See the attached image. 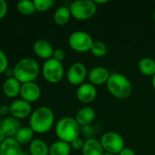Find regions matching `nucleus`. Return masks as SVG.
<instances>
[{
  "label": "nucleus",
  "mask_w": 155,
  "mask_h": 155,
  "mask_svg": "<svg viewBox=\"0 0 155 155\" xmlns=\"http://www.w3.org/2000/svg\"><path fill=\"white\" fill-rule=\"evenodd\" d=\"M54 124V114L48 106H40L32 112L29 118V127L35 134H43L51 130Z\"/></svg>",
  "instance_id": "nucleus-1"
},
{
  "label": "nucleus",
  "mask_w": 155,
  "mask_h": 155,
  "mask_svg": "<svg viewBox=\"0 0 155 155\" xmlns=\"http://www.w3.org/2000/svg\"><path fill=\"white\" fill-rule=\"evenodd\" d=\"M14 77L22 84L35 82L40 73V66L34 58L25 57L19 60L13 68Z\"/></svg>",
  "instance_id": "nucleus-2"
},
{
  "label": "nucleus",
  "mask_w": 155,
  "mask_h": 155,
  "mask_svg": "<svg viewBox=\"0 0 155 155\" xmlns=\"http://www.w3.org/2000/svg\"><path fill=\"white\" fill-rule=\"evenodd\" d=\"M109 93L115 98L125 99L129 97L133 92L131 81L123 74L113 73L106 83Z\"/></svg>",
  "instance_id": "nucleus-3"
},
{
  "label": "nucleus",
  "mask_w": 155,
  "mask_h": 155,
  "mask_svg": "<svg viewBox=\"0 0 155 155\" xmlns=\"http://www.w3.org/2000/svg\"><path fill=\"white\" fill-rule=\"evenodd\" d=\"M54 131L60 141L71 143L74 139L79 137L81 126L77 124L74 118L65 116L57 122Z\"/></svg>",
  "instance_id": "nucleus-4"
},
{
  "label": "nucleus",
  "mask_w": 155,
  "mask_h": 155,
  "mask_svg": "<svg viewBox=\"0 0 155 155\" xmlns=\"http://www.w3.org/2000/svg\"><path fill=\"white\" fill-rule=\"evenodd\" d=\"M71 15L76 20H87L97 12V5L92 0H76L69 6Z\"/></svg>",
  "instance_id": "nucleus-5"
},
{
  "label": "nucleus",
  "mask_w": 155,
  "mask_h": 155,
  "mask_svg": "<svg viewBox=\"0 0 155 155\" xmlns=\"http://www.w3.org/2000/svg\"><path fill=\"white\" fill-rule=\"evenodd\" d=\"M41 71L44 79L49 84H57L61 82L64 75V68L62 62L54 58L45 60Z\"/></svg>",
  "instance_id": "nucleus-6"
},
{
  "label": "nucleus",
  "mask_w": 155,
  "mask_h": 155,
  "mask_svg": "<svg viewBox=\"0 0 155 155\" xmlns=\"http://www.w3.org/2000/svg\"><path fill=\"white\" fill-rule=\"evenodd\" d=\"M69 46L77 53H86L91 50L94 40L90 34L84 31H74L68 38Z\"/></svg>",
  "instance_id": "nucleus-7"
},
{
  "label": "nucleus",
  "mask_w": 155,
  "mask_h": 155,
  "mask_svg": "<svg viewBox=\"0 0 155 155\" xmlns=\"http://www.w3.org/2000/svg\"><path fill=\"white\" fill-rule=\"evenodd\" d=\"M100 143L104 150V152L111 153L114 154H118L125 145L124 137L116 132H106L104 133L101 139Z\"/></svg>",
  "instance_id": "nucleus-8"
},
{
  "label": "nucleus",
  "mask_w": 155,
  "mask_h": 155,
  "mask_svg": "<svg viewBox=\"0 0 155 155\" xmlns=\"http://www.w3.org/2000/svg\"><path fill=\"white\" fill-rule=\"evenodd\" d=\"M87 75L88 73L86 66L81 62H76L71 64L66 72V79L68 83L73 85L79 86L83 84Z\"/></svg>",
  "instance_id": "nucleus-9"
},
{
  "label": "nucleus",
  "mask_w": 155,
  "mask_h": 155,
  "mask_svg": "<svg viewBox=\"0 0 155 155\" xmlns=\"http://www.w3.org/2000/svg\"><path fill=\"white\" fill-rule=\"evenodd\" d=\"M41 88L35 82H30L21 84L20 94L21 99L32 104L39 100L41 96Z\"/></svg>",
  "instance_id": "nucleus-10"
},
{
  "label": "nucleus",
  "mask_w": 155,
  "mask_h": 155,
  "mask_svg": "<svg viewBox=\"0 0 155 155\" xmlns=\"http://www.w3.org/2000/svg\"><path fill=\"white\" fill-rule=\"evenodd\" d=\"M10 106V115L15 117V119L22 120L27 117H30L32 114V106L31 104L18 99L11 103Z\"/></svg>",
  "instance_id": "nucleus-11"
},
{
  "label": "nucleus",
  "mask_w": 155,
  "mask_h": 155,
  "mask_svg": "<svg viewBox=\"0 0 155 155\" xmlns=\"http://www.w3.org/2000/svg\"><path fill=\"white\" fill-rule=\"evenodd\" d=\"M97 96V89L95 85L90 83H84L79 85L76 90V97L82 104H90Z\"/></svg>",
  "instance_id": "nucleus-12"
},
{
  "label": "nucleus",
  "mask_w": 155,
  "mask_h": 155,
  "mask_svg": "<svg viewBox=\"0 0 155 155\" xmlns=\"http://www.w3.org/2000/svg\"><path fill=\"white\" fill-rule=\"evenodd\" d=\"M54 48L51 43L45 39H38L33 44V51L38 57L48 60L53 57Z\"/></svg>",
  "instance_id": "nucleus-13"
},
{
  "label": "nucleus",
  "mask_w": 155,
  "mask_h": 155,
  "mask_svg": "<svg viewBox=\"0 0 155 155\" xmlns=\"http://www.w3.org/2000/svg\"><path fill=\"white\" fill-rule=\"evenodd\" d=\"M110 74H111L107 68L104 66H96L90 70L87 77L90 84L94 85H101L107 83Z\"/></svg>",
  "instance_id": "nucleus-14"
},
{
  "label": "nucleus",
  "mask_w": 155,
  "mask_h": 155,
  "mask_svg": "<svg viewBox=\"0 0 155 155\" xmlns=\"http://www.w3.org/2000/svg\"><path fill=\"white\" fill-rule=\"evenodd\" d=\"M21 127L22 126L19 120L15 119L13 116H7L3 118L0 125V129L3 131L6 138H15Z\"/></svg>",
  "instance_id": "nucleus-15"
},
{
  "label": "nucleus",
  "mask_w": 155,
  "mask_h": 155,
  "mask_svg": "<svg viewBox=\"0 0 155 155\" xmlns=\"http://www.w3.org/2000/svg\"><path fill=\"white\" fill-rule=\"evenodd\" d=\"M96 113L94 108L90 106H84L81 108L75 114V121L81 127L88 126L95 119Z\"/></svg>",
  "instance_id": "nucleus-16"
},
{
  "label": "nucleus",
  "mask_w": 155,
  "mask_h": 155,
  "mask_svg": "<svg viewBox=\"0 0 155 155\" xmlns=\"http://www.w3.org/2000/svg\"><path fill=\"white\" fill-rule=\"evenodd\" d=\"M21 89V83L17 81L15 77L6 78L3 83L2 90L4 94L8 98H15L19 95Z\"/></svg>",
  "instance_id": "nucleus-17"
},
{
  "label": "nucleus",
  "mask_w": 155,
  "mask_h": 155,
  "mask_svg": "<svg viewBox=\"0 0 155 155\" xmlns=\"http://www.w3.org/2000/svg\"><path fill=\"white\" fill-rule=\"evenodd\" d=\"M23 149L15 138H6L0 145V155H22Z\"/></svg>",
  "instance_id": "nucleus-18"
},
{
  "label": "nucleus",
  "mask_w": 155,
  "mask_h": 155,
  "mask_svg": "<svg viewBox=\"0 0 155 155\" xmlns=\"http://www.w3.org/2000/svg\"><path fill=\"white\" fill-rule=\"evenodd\" d=\"M104 150L100 143V140L89 138L84 141V145L82 150L83 155H103Z\"/></svg>",
  "instance_id": "nucleus-19"
},
{
  "label": "nucleus",
  "mask_w": 155,
  "mask_h": 155,
  "mask_svg": "<svg viewBox=\"0 0 155 155\" xmlns=\"http://www.w3.org/2000/svg\"><path fill=\"white\" fill-rule=\"evenodd\" d=\"M72 17L70 9L66 5L59 6L54 13V22L58 25H64L68 24Z\"/></svg>",
  "instance_id": "nucleus-20"
},
{
  "label": "nucleus",
  "mask_w": 155,
  "mask_h": 155,
  "mask_svg": "<svg viewBox=\"0 0 155 155\" xmlns=\"http://www.w3.org/2000/svg\"><path fill=\"white\" fill-rule=\"evenodd\" d=\"M28 153L30 155H49V146L41 139H34L29 144Z\"/></svg>",
  "instance_id": "nucleus-21"
},
{
  "label": "nucleus",
  "mask_w": 155,
  "mask_h": 155,
  "mask_svg": "<svg viewBox=\"0 0 155 155\" xmlns=\"http://www.w3.org/2000/svg\"><path fill=\"white\" fill-rule=\"evenodd\" d=\"M139 71L146 76H153L155 74V60L151 57H143L138 63Z\"/></svg>",
  "instance_id": "nucleus-22"
},
{
  "label": "nucleus",
  "mask_w": 155,
  "mask_h": 155,
  "mask_svg": "<svg viewBox=\"0 0 155 155\" xmlns=\"http://www.w3.org/2000/svg\"><path fill=\"white\" fill-rule=\"evenodd\" d=\"M71 149L70 143L58 140L49 146V155H69Z\"/></svg>",
  "instance_id": "nucleus-23"
},
{
  "label": "nucleus",
  "mask_w": 155,
  "mask_h": 155,
  "mask_svg": "<svg viewBox=\"0 0 155 155\" xmlns=\"http://www.w3.org/2000/svg\"><path fill=\"white\" fill-rule=\"evenodd\" d=\"M34 131L29 126H23L17 132L15 139L20 145H25L28 143L30 144V143L34 140Z\"/></svg>",
  "instance_id": "nucleus-24"
},
{
  "label": "nucleus",
  "mask_w": 155,
  "mask_h": 155,
  "mask_svg": "<svg viewBox=\"0 0 155 155\" xmlns=\"http://www.w3.org/2000/svg\"><path fill=\"white\" fill-rule=\"evenodd\" d=\"M16 9L23 15H31L36 11L35 3L31 0L19 1L16 5Z\"/></svg>",
  "instance_id": "nucleus-25"
},
{
  "label": "nucleus",
  "mask_w": 155,
  "mask_h": 155,
  "mask_svg": "<svg viewBox=\"0 0 155 155\" xmlns=\"http://www.w3.org/2000/svg\"><path fill=\"white\" fill-rule=\"evenodd\" d=\"M107 46L102 41H94L90 52L96 57H104L107 54Z\"/></svg>",
  "instance_id": "nucleus-26"
},
{
  "label": "nucleus",
  "mask_w": 155,
  "mask_h": 155,
  "mask_svg": "<svg viewBox=\"0 0 155 155\" xmlns=\"http://www.w3.org/2000/svg\"><path fill=\"white\" fill-rule=\"evenodd\" d=\"M35 9L39 12H45L54 5V0H34Z\"/></svg>",
  "instance_id": "nucleus-27"
},
{
  "label": "nucleus",
  "mask_w": 155,
  "mask_h": 155,
  "mask_svg": "<svg viewBox=\"0 0 155 155\" xmlns=\"http://www.w3.org/2000/svg\"><path fill=\"white\" fill-rule=\"evenodd\" d=\"M8 68V58L5 52L0 48V74H5Z\"/></svg>",
  "instance_id": "nucleus-28"
},
{
  "label": "nucleus",
  "mask_w": 155,
  "mask_h": 155,
  "mask_svg": "<svg viewBox=\"0 0 155 155\" xmlns=\"http://www.w3.org/2000/svg\"><path fill=\"white\" fill-rule=\"evenodd\" d=\"M71 148L75 150V151H82L83 150V147L84 145V141L80 138V137H77L76 139H74L71 143Z\"/></svg>",
  "instance_id": "nucleus-29"
},
{
  "label": "nucleus",
  "mask_w": 155,
  "mask_h": 155,
  "mask_svg": "<svg viewBox=\"0 0 155 155\" xmlns=\"http://www.w3.org/2000/svg\"><path fill=\"white\" fill-rule=\"evenodd\" d=\"M65 57V53L64 51V49L62 48H56L54 50V54H53V57L54 59L59 61V62H62Z\"/></svg>",
  "instance_id": "nucleus-30"
},
{
  "label": "nucleus",
  "mask_w": 155,
  "mask_h": 155,
  "mask_svg": "<svg viewBox=\"0 0 155 155\" xmlns=\"http://www.w3.org/2000/svg\"><path fill=\"white\" fill-rule=\"evenodd\" d=\"M7 10H8V5H7L6 1L0 0V20L3 19L6 15Z\"/></svg>",
  "instance_id": "nucleus-31"
},
{
  "label": "nucleus",
  "mask_w": 155,
  "mask_h": 155,
  "mask_svg": "<svg viewBox=\"0 0 155 155\" xmlns=\"http://www.w3.org/2000/svg\"><path fill=\"white\" fill-rule=\"evenodd\" d=\"M9 114H10V106L6 105V104L1 105L0 106V115L4 116V118H5V117H7Z\"/></svg>",
  "instance_id": "nucleus-32"
},
{
  "label": "nucleus",
  "mask_w": 155,
  "mask_h": 155,
  "mask_svg": "<svg viewBox=\"0 0 155 155\" xmlns=\"http://www.w3.org/2000/svg\"><path fill=\"white\" fill-rule=\"evenodd\" d=\"M118 155H136L135 153V152L133 150V149H131V148H124L119 153Z\"/></svg>",
  "instance_id": "nucleus-33"
},
{
  "label": "nucleus",
  "mask_w": 155,
  "mask_h": 155,
  "mask_svg": "<svg viewBox=\"0 0 155 155\" xmlns=\"http://www.w3.org/2000/svg\"><path fill=\"white\" fill-rule=\"evenodd\" d=\"M5 74L7 76V78L14 77V70H13V69H11V68H7V70L5 72Z\"/></svg>",
  "instance_id": "nucleus-34"
},
{
  "label": "nucleus",
  "mask_w": 155,
  "mask_h": 155,
  "mask_svg": "<svg viewBox=\"0 0 155 155\" xmlns=\"http://www.w3.org/2000/svg\"><path fill=\"white\" fill-rule=\"evenodd\" d=\"M5 139H6V136L5 135V134L3 133V131L0 129V145L5 142Z\"/></svg>",
  "instance_id": "nucleus-35"
},
{
  "label": "nucleus",
  "mask_w": 155,
  "mask_h": 155,
  "mask_svg": "<svg viewBox=\"0 0 155 155\" xmlns=\"http://www.w3.org/2000/svg\"><path fill=\"white\" fill-rule=\"evenodd\" d=\"M108 0H94V3L98 5H103V4H106L108 3Z\"/></svg>",
  "instance_id": "nucleus-36"
},
{
  "label": "nucleus",
  "mask_w": 155,
  "mask_h": 155,
  "mask_svg": "<svg viewBox=\"0 0 155 155\" xmlns=\"http://www.w3.org/2000/svg\"><path fill=\"white\" fill-rule=\"evenodd\" d=\"M152 85H153V89L155 90V74L152 77Z\"/></svg>",
  "instance_id": "nucleus-37"
},
{
  "label": "nucleus",
  "mask_w": 155,
  "mask_h": 155,
  "mask_svg": "<svg viewBox=\"0 0 155 155\" xmlns=\"http://www.w3.org/2000/svg\"><path fill=\"white\" fill-rule=\"evenodd\" d=\"M22 155H30V153H29L28 152H26V151H23Z\"/></svg>",
  "instance_id": "nucleus-38"
},
{
  "label": "nucleus",
  "mask_w": 155,
  "mask_h": 155,
  "mask_svg": "<svg viewBox=\"0 0 155 155\" xmlns=\"http://www.w3.org/2000/svg\"><path fill=\"white\" fill-rule=\"evenodd\" d=\"M103 155H115V154H114V153H107V152H104V154Z\"/></svg>",
  "instance_id": "nucleus-39"
},
{
  "label": "nucleus",
  "mask_w": 155,
  "mask_h": 155,
  "mask_svg": "<svg viewBox=\"0 0 155 155\" xmlns=\"http://www.w3.org/2000/svg\"><path fill=\"white\" fill-rule=\"evenodd\" d=\"M2 120H3V119H2V116L0 115V125H1V123H2Z\"/></svg>",
  "instance_id": "nucleus-40"
},
{
  "label": "nucleus",
  "mask_w": 155,
  "mask_h": 155,
  "mask_svg": "<svg viewBox=\"0 0 155 155\" xmlns=\"http://www.w3.org/2000/svg\"><path fill=\"white\" fill-rule=\"evenodd\" d=\"M153 20L155 21V11H154V13H153Z\"/></svg>",
  "instance_id": "nucleus-41"
},
{
  "label": "nucleus",
  "mask_w": 155,
  "mask_h": 155,
  "mask_svg": "<svg viewBox=\"0 0 155 155\" xmlns=\"http://www.w3.org/2000/svg\"><path fill=\"white\" fill-rule=\"evenodd\" d=\"M154 60H155V55H154Z\"/></svg>",
  "instance_id": "nucleus-42"
}]
</instances>
